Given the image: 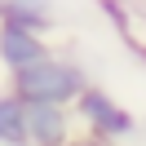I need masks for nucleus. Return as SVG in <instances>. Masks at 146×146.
Here are the masks:
<instances>
[{"label": "nucleus", "instance_id": "7", "mask_svg": "<svg viewBox=\"0 0 146 146\" xmlns=\"http://www.w3.org/2000/svg\"><path fill=\"white\" fill-rule=\"evenodd\" d=\"M66 146H111V142H102V137H89V133H75Z\"/></svg>", "mask_w": 146, "mask_h": 146}, {"label": "nucleus", "instance_id": "1", "mask_svg": "<svg viewBox=\"0 0 146 146\" xmlns=\"http://www.w3.org/2000/svg\"><path fill=\"white\" fill-rule=\"evenodd\" d=\"M89 84L93 80L84 71V62H75L66 53H44L40 62H31V66L9 75V89L18 98H27V102H62V106H71Z\"/></svg>", "mask_w": 146, "mask_h": 146}, {"label": "nucleus", "instance_id": "5", "mask_svg": "<svg viewBox=\"0 0 146 146\" xmlns=\"http://www.w3.org/2000/svg\"><path fill=\"white\" fill-rule=\"evenodd\" d=\"M0 22L31 27V31H49L58 22V5L53 0H0Z\"/></svg>", "mask_w": 146, "mask_h": 146}, {"label": "nucleus", "instance_id": "3", "mask_svg": "<svg viewBox=\"0 0 146 146\" xmlns=\"http://www.w3.org/2000/svg\"><path fill=\"white\" fill-rule=\"evenodd\" d=\"M80 133L75 111L62 102H27V146H66Z\"/></svg>", "mask_w": 146, "mask_h": 146}, {"label": "nucleus", "instance_id": "2", "mask_svg": "<svg viewBox=\"0 0 146 146\" xmlns=\"http://www.w3.org/2000/svg\"><path fill=\"white\" fill-rule=\"evenodd\" d=\"M71 111H75L80 133L102 137V142H111V146L137 133V115H133V111H128L111 89H102V84H89V89L71 102Z\"/></svg>", "mask_w": 146, "mask_h": 146}, {"label": "nucleus", "instance_id": "4", "mask_svg": "<svg viewBox=\"0 0 146 146\" xmlns=\"http://www.w3.org/2000/svg\"><path fill=\"white\" fill-rule=\"evenodd\" d=\"M44 53H53L44 40V31H31V27H13V22H0V66L5 71H22V66L40 62Z\"/></svg>", "mask_w": 146, "mask_h": 146}, {"label": "nucleus", "instance_id": "6", "mask_svg": "<svg viewBox=\"0 0 146 146\" xmlns=\"http://www.w3.org/2000/svg\"><path fill=\"white\" fill-rule=\"evenodd\" d=\"M0 146H27V98L0 89Z\"/></svg>", "mask_w": 146, "mask_h": 146}]
</instances>
